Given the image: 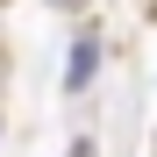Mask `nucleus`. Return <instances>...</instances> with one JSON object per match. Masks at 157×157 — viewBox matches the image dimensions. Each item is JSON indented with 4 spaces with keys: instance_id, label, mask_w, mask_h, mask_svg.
I'll list each match as a JSON object with an SVG mask.
<instances>
[{
    "instance_id": "7ed1b4c3",
    "label": "nucleus",
    "mask_w": 157,
    "mask_h": 157,
    "mask_svg": "<svg viewBox=\"0 0 157 157\" xmlns=\"http://www.w3.org/2000/svg\"><path fill=\"white\" fill-rule=\"evenodd\" d=\"M57 7H86V0H57Z\"/></svg>"
},
{
    "instance_id": "f03ea898",
    "label": "nucleus",
    "mask_w": 157,
    "mask_h": 157,
    "mask_svg": "<svg viewBox=\"0 0 157 157\" xmlns=\"http://www.w3.org/2000/svg\"><path fill=\"white\" fill-rule=\"evenodd\" d=\"M71 157H93V136H78V143H71Z\"/></svg>"
},
{
    "instance_id": "f257e3e1",
    "label": "nucleus",
    "mask_w": 157,
    "mask_h": 157,
    "mask_svg": "<svg viewBox=\"0 0 157 157\" xmlns=\"http://www.w3.org/2000/svg\"><path fill=\"white\" fill-rule=\"evenodd\" d=\"M93 71H100V36L86 29V36L71 43V64H64V93H86V86H93Z\"/></svg>"
}]
</instances>
